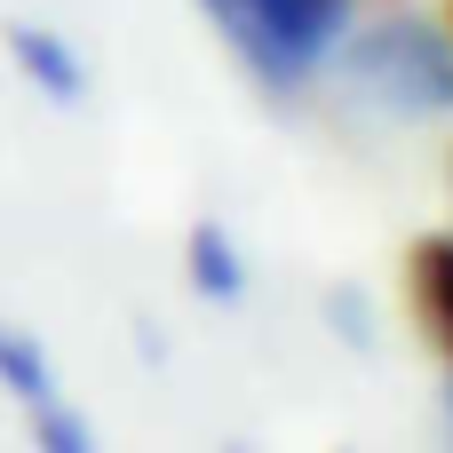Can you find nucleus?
I'll use <instances>...</instances> for the list:
<instances>
[{"label":"nucleus","instance_id":"f257e3e1","mask_svg":"<svg viewBox=\"0 0 453 453\" xmlns=\"http://www.w3.org/2000/svg\"><path fill=\"white\" fill-rule=\"evenodd\" d=\"M199 8L247 56V72L271 80V88L311 80L326 64V48L342 40V24H350V0H199Z\"/></svg>","mask_w":453,"mask_h":453},{"label":"nucleus","instance_id":"f03ea898","mask_svg":"<svg viewBox=\"0 0 453 453\" xmlns=\"http://www.w3.org/2000/svg\"><path fill=\"white\" fill-rule=\"evenodd\" d=\"M342 80H350L374 111H398V119L453 111V48L422 24V16H390V24H374V32L350 48Z\"/></svg>","mask_w":453,"mask_h":453},{"label":"nucleus","instance_id":"7ed1b4c3","mask_svg":"<svg viewBox=\"0 0 453 453\" xmlns=\"http://www.w3.org/2000/svg\"><path fill=\"white\" fill-rule=\"evenodd\" d=\"M0 382L32 406V422H40V438L56 453H88V422L56 398V374H48V358H40V342H24V334H8L0 326Z\"/></svg>","mask_w":453,"mask_h":453},{"label":"nucleus","instance_id":"20e7f679","mask_svg":"<svg viewBox=\"0 0 453 453\" xmlns=\"http://www.w3.org/2000/svg\"><path fill=\"white\" fill-rule=\"evenodd\" d=\"M414 303H422L438 350L453 358V231H438V239L414 247Z\"/></svg>","mask_w":453,"mask_h":453},{"label":"nucleus","instance_id":"39448f33","mask_svg":"<svg viewBox=\"0 0 453 453\" xmlns=\"http://www.w3.org/2000/svg\"><path fill=\"white\" fill-rule=\"evenodd\" d=\"M8 48H16V64H24L56 104H72V96H80V56H72L56 32H40V24H8Z\"/></svg>","mask_w":453,"mask_h":453},{"label":"nucleus","instance_id":"423d86ee","mask_svg":"<svg viewBox=\"0 0 453 453\" xmlns=\"http://www.w3.org/2000/svg\"><path fill=\"white\" fill-rule=\"evenodd\" d=\"M191 279L207 287V295H239V263H231V239L223 231H191Z\"/></svg>","mask_w":453,"mask_h":453},{"label":"nucleus","instance_id":"0eeeda50","mask_svg":"<svg viewBox=\"0 0 453 453\" xmlns=\"http://www.w3.org/2000/svg\"><path fill=\"white\" fill-rule=\"evenodd\" d=\"M446 414H453V406H446Z\"/></svg>","mask_w":453,"mask_h":453}]
</instances>
